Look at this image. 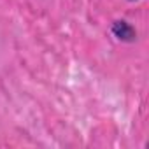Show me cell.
<instances>
[{"label":"cell","mask_w":149,"mask_h":149,"mask_svg":"<svg viewBox=\"0 0 149 149\" xmlns=\"http://www.w3.org/2000/svg\"><path fill=\"white\" fill-rule=\"evenodd\" d=\"M111 33L119 40V42H125V44H133L137 39H139V33H137V28L126 21V19H116L112 21L111 25Z\"/></svg>","instance_id":"obj_1"},{"label":"cell","mask_w":149,"mask_h":149,"mask_svg":"<svg viewBox=\"0 0 149 149\" xmlns=\"http://www.w3.org/2000/svg\"><path fill=\"white\" fill-rule=\"evenodd\" d=\"M128 2H135V0H128Z\"/></svg>","instance_id":"obj_2"}]
</instances>
